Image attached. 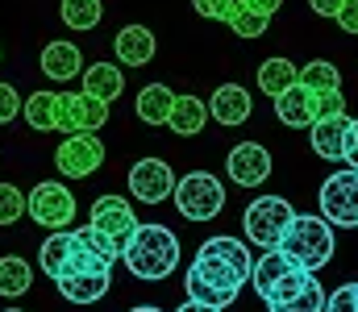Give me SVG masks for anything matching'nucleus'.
I'll use <instances>...</instances> for the list:
<instances>
[{"instance_id": "e433bc0d", "label": "nucleus", "mask_w": 358, "mask_h": 312, "mask_svg": "<svg viewBox=\"0 0 358 312\" xmlns=\"http://www.w3.org/2000/svg\"><path fill=\"white\" fill-rule=\"evenodd\" d=\"M338 25H342L346 34H358V0H346V4H342V13H338Z\"/></svg>"}, {"instance_id": "f8f14e48", "label": "nucleus", "mask_w": 358, "mask_h": 312, "mask_svg": "<svg viewBox=\"0 0 358 312\" xmlns=\"http://www.w3.org/2000/svg\"><path fill=\"white\" fill-rule=\"evenodd\" d=\"M225 171L238 188H259L271 175V150L263 142H238L225 158Z\"/></svg>"}, {"instance_id": "9d476101", "label": "nucleus", "mask_w": 358, "mask_h": 312, "mask_svg": "<svg viewBox=\"0 0 358 312\" xmlns=\"http://www.w3.org/2000/svg\"><path fill=\"white\" fill-rule=\"evenodd\" d=\"M104 121H108V104H100L88 92H59V129H63V138L96 133Z\"/></svg>"}, {"instance_id": "39448f33", "label": "nucleus", "mask_w": 358, "mask_h": 312, "mask_svg": "<svg viewBox=\"0 0 358 312\" xmlns=\"http://www.w3.org/2000/svg\"><path fill=\"white\" fill-rule=\"evenodd\" d=\"M176 208L187 221H213V216H221V208H225V188H221V179L208 175V171L183 175L176 184Z\"/></svg>"}, {"instance_id": "bb28decb", "label": "nucleus", "mask_w": 358, "mask_h": 312, "mask_svg": "<svg viewBox=\"0 0 358 312\" xmlns=\"http://www.w3.org/2000/svg\"><path fill=\"white\" fill-rule=\"evenodd\" d=\"M300 84L308 88V92H342V75H338V67L334 63H325V59H313V63H304V71H300Z\"/></svg>"}, {"instance_id": "72a5a7b5", "label": "nucleus", "mask_w": 358, "mask_h": 312, "mask_svg": "<svg viewBox=\"0 0 358 312\" xmlns=\"http://www.w3.org/2000/svg\"><path fill=\"white\" fill-rule=\"evenodd\" d=\"M308 279H313V275H308V271H292V275H287V279H283V283H279V288H275V292H271L267 300H263V304H279V300H287V296H296V292H300V288H304V283H308Z\"/></svg>"}, {"instance_id": "20e7f679", "label": "nucleus", "mask_w": 358, "mask_h": 312, "mask_svg": "<svg viewBox=\"0 0 358 312\" xmlns=\"http://www.w3.org/2000/svg\"><path fill=\"white\" fill-rule=\"evenodd\" d=\"M292 205L283 196H259L255 205L246 208L242 216V229H246V242L250 246H263V250H279L287 225H292Z\"/></svg>"}, {"instance_id": "dca6fc26", "label": "nucleus", "mask_w": 358, "mask_h": 312, "mask_svg": "<svg viewBox=\"0 0 358 312\" xmlns=\"http://www.w3.org/2000/svg\"><path fill=\"white\" fill-rule=\"evenodd\" d=\"M59 296L71 300V304H96L100 296H108L113 288V271H84V275H63L55 279Z\"/></svg>"}, {"instance_id": "f3484780", "label": "nucleus", "mask_w": 358, "mask_h": 312, "mask_svg": "<svg viewBox=\"0 0 358 312\" xmlns=\"http://www.w3.org/2000/svg\"><path fill=\"white\" fill-rule=\"evenodd\" d=\"M292 271H300V267H296V262H292V258H287L283 250H263V254L255 258L250 283H255V292H259V296L267 300L271 292H275V288H279V283H283V279L292 275Z\"/></svg>"}, {"instance_id": "f257e3e1", "label": "nucleus", "mask_w": 358, "mask_h": 312, "mask_svg": "<svg viewBox=\"0 0 358 312\" xmlns=\"http://www.w3.org/2000/svg\"><path fill=\"white\" fill-rule=\"evenodd\" d=\"M250 271H255L250 246L238 242V237H229V233H217V237H208L196 250V258L187 267V279H183V292H187L192 304L225 312L238 300V292L250 279Z\"/></svg>"}, {"instance_id": "ddd939ff", "label": "nucleus", "mask_w": 358, "mask_h": 312, "mask_svg": "<svg viewBox=\"0 0 358 312\" xmlns=\"http://www.w3.org/2000/svg\"><path fill=\"white\" fill-rule=\"evenodd\" d=\"M346 133H350V117L346 112H334V117H317L308 125V138H313V150L329 163H338L346 154Z\"/></svg>"}, {"instance_id": "a878e982", "label": "nucleus", "mask_w": 358, "mask_h": 312, "mask_svg": "<svg viewBox=\"0 0 358 312\" xmlns=\"http://www.w3.org/2000/svg\"><path fill=\"white\" fill-rule=\"evenodd\" d=\"M29 283H34V267H29L25 258H17V254L0 258V296L17 300V296L29 292Z\"/></svg>"}, {"instance_id": "79ce46f5", "label": "nucleus", "mask_w": 358, "mask_h": 312, "mask_svg": "<svg viewBox=\"0 0 358 312\" xmlns=\"http://www.w3.org/2000/svg\"><path fill=\"white\" fill-rule=\"evenodd\" d=\"M4 312H25V309H4Z\"/></svg>"}, {"instance_id": "473e14b6", "label": "nucleus", "mask_w": 358, "mask_h": 312, "mask_svg": "<svg viewBox=\"0 0 358 312\" xmlns=\"http://www.w3.org/2000/svg\"><path fill=\"white\" fill-rule=\"evenodd\" d=\"M325 312H358V283H342V288L325 300Z\"/></svg>"}, {"instance_id": "393cba45", "label": "nucleus", "mask_w": 358, "mask_h": 312, "mask_svg": "<svg viewBox=\"0 0 358 312\" xmlns=\"http://www.w3.org/2000/svg\"><path fill=\"white\" fill-rule=\"evenodd\" d=\"M21 117L29 121L34 133L59 129V92H34V96L25 101V108H21Z\"/></svg>"}, {"instance_id": "ea45409f", "label": "nucleus", "mask_w": 358, "mask_h": 312, "mask_svg": "<svg viewBox=\"0 0 358 312\" xmlns=\"http://www.w3.org/2000/svg\"><path fill=\"white\" fill-rule=\"evenodd\" d=\"M176 312H221V309H204V304H192V300H187V304H179Z\"/></svg>"}, {"instance_id": "9b49d317", "label": "nucleus", "mask_w": 358, "mask_h": 312, "mask_svg": "<svg viewBox=\"0 0 358 312\" xmlns=\"http://www.w3.org/2000/svg\"><path fill=\"white\" fill-rule=\"evenodd\" d=\"M92 229H100L104 237H113L121 250H125V242L138 233V212L134 205L125 200V196H100L96 205H92Z\"/></svg>"}, {"instance_id": "cd10ccee", "label": "nucleus", "mask_w": 358, "mask_h": 312, "mask_svg": "<svg viewBox=\"0 0 358 312\" xmlns=\"http://www.w3.org/2000/svg\"><path fill=\"white\" fill-rule=\"evenodd\" d=\"M59 8H63L59 17H63L71 29H80V34L96 29V25H100V17H104V4H100V0H63Z\"/></svg>"}, {"instance_id": "412c9836", "label": "nucleus", "mask_w": 358, "mask_h": 312, "mask_svg": "<svg viewBox=\"0 0 358 312\" xmlns=\"http://www.w3.org/2000/svg\"><path fill=\"white\" fill-rule=\"evenodd\" d=\"M71 254H76V229H55V233L42 242V250H38V267H42L50 279H59V275L67 271Z\"/></svg>"}, {"instance_id": "1a4fd4ad", "label": "nucleus", "mask_w": 358, "mask_h": 312, "mask_svg": "<svg viewBox=\"0 0 358 312\" xmlns=\"http://www.w3.org/2000/svg\"><path fill=\"white\" fill-rule=\"evenodd\" d=\"M176 171L171 163L163 158H138L129 167V192L142 200V205H163L167 196H176Z\"/></svg>"}, {"instance_id": "5701e85b", "label": "nucleus", "mask_w": 358, "mask_h": 312, "mask_svg": "<svg viewBox=\"0 0 358 312\" xmlns=\"http://www.w3.org/2000/svg\"><path fill=\"white\" fill-rule=\"evenodd\" d=\"M204 121H208V104L200 101V96H176V108H171V133L179 138H196L200 129H204Z\"/></svg>"}, {"instance_id": "6e6552de", "label": "nucleus", "mask_w": 358, "mask_h": 312, "mask_svg": "<svg viewBox=\"0 0 358 312\" xmlns=\"http://www.w3.org/2000/svg\"><path fill=\"white\" fill-rule=\"evenodd\" d=\"M55 167L63 179H88L104 167V142L96 133H71L55 150Z\"/></svg>"}, {"instance_id": "4468645a", "label": "nucleus", "mask_w": 358, "mask_h": 312, "mask_svg": "<svg viewBox=\"0 0 358 312\" xmlns=\"http://www.w3.org/2000/svg\"><path fill=\"white\" fill-rule=\"evenodd\" d=\"M250 112H255V104H250V92L242 84H221L208 96V117L217 125H242V121H250Z\"/></svg>"}, {"instance_id": "4c0bfd02", "label": "nucleus", "mask_w": 358, "mask_h": 312, "mask_svg": "<svg viewBox=\"0 0 358 312\" xmlns=\"http://www.w3.org/2000/svg\"><path fill=\"white\" fill-rule=\"evenodd\" d=\"M342 4H346V0H308V8H313L317 17H334V21H338Z\"/></svg>"}, {"instance_id": "c85d7f7f", "label": "nucleus", "mask_w": 358, "mask_h": 312, "mask_svg": "<svg viewBox=\"0 0 358 312\" xmlns=\"http://www.w3.org/2000/svg\"><path fill=\"white\" fill-rule=\"evenodd\" d=\"M325 292H321V283H317V275L296 292V296H287V300H279V304H271V312H325Z\"/></svg>"}, {"instance_id": "a211bd4d", "label": "nucleus", "mask_w": 358, "mask_h": 312, "mask_svg": "<svg viewBox=\"0 0 358 312\" xmlns=\"http://www.w3.org/2000/svg\"><path fill=\"white\" fill-rule=\"evenodd\" d=\"M275 112H279V121H283L287 129H304V125L317 121V96H313L304 84H296V88H287L283 96H275Z\"/></svg>"}, {"instance_id": "6ab92c4d", "label": "nucleus", "mask_w": 358, "mask_h": 312, "mask_svg": "<svg viewBox=\"0 0 358 312\" xmlns=\"http://www.w3.org/2000/svg\"><path fill=\"white\" fill-rule=\"evenodd\" d=\"M42 75L46 80H76L84 75V54L76 42H46L42 50Z\"/></svg>"}, {"instance_id": "c756f323", "label": "nucleus", "mask_w": 358, "mask_h": 312, "mask_svg": "<svg viewBox=\"0 0 358 312\" xmlns=\"http://www.w3.org/2000/svg\"><path fill=\"white\" fill-rule=\"evenodd\" d=\"M225 25H229L238 38H263V34H267V25H271V17H267V13H255L250 4H238V8H234V17H229Z\"/></svg>"}, {"instance_id": "f704fd0d", "label": "nucleus", "mask_w": 358, "mask_h": 312, "mask_svg": "<svg viewBox=\"0 0 358 312\" xmlns=\"http://www.w3.org/2000/svg\"><path fill=\"white\" fill-rule=\"evenodd\" d=\"M21 108H25V101L17 96V88H13V84H0V125L17 121V117H21Z\"/></svg>"}, {"instance_id": "4be33fe9", "label": "nucleus", "mask_w": 358, "mask_h": 312, "mask_svg": "<svg viewBox=\"0 0 358 312\" xmlns=\"http://www.w3.org/2000/svg\"><path fill=\"white\" fill-rule=\"evenodd\" d=\"M171 108H176V92H171L167 84H146V88L138 92V104H134V112H138L146 125H167V121H171Z\"/></svg>"}, {"instance_id": "2f4dec72", "label": "nucleus", "mask_w": 358, "mask_h": 312, "mask_svg": "<svg viewBox=\"0 0 358 312\" xmlns=\"http://www.w3.org/2000/svg\"><path fill=\"white\" fill-rule=\"evenodd\" d=\"M238 4H242V0H192V8H196L200 17H208V21H229Z\"/></svg>"}, {"instance_id": "b1692460", "label": "nucleus", "mask_w": 358, "mask_h": 312, "mask_svg": "<svg viewBox=\"0 0 358 312\" xmlns=\"http://www.w3.org/2000/svg\"><path fill=\"white\" fill-rule=\"evenodd\" d=\"M296 84H300V67H296L292 59H267V63L259 67V88L267 92L271 101L283 96V92L296 88Z\"/></svg>"}, {"instance_id": "7c9ffc66", "label": "nucleus", "mask_w": 358, "mask_h": 312, "mask_svg": "<svg viewBox=\"0 0 358 312\" xmlns=\"http://www.w3.org/2000/svg\"><path fill=\"white\" fill-rule=\"evenodd\" d=\"M25 208H29V196H25L17 184H0V225L21 221V216H25Z\"/></svg>"}, {"instance_id": "0eeeda50", "label": "nucleus", "mask_w": 358, "mask_h": 312, "mask_svg": "<svg viewBox=\"0 0 358 312\" xmlns=\"http://www.w3.org/2000/svg\"><path fill=\"white\" fill-rule=\"evenodd\" d=\"M25 216H34V221L46 225L50 233H55V229H71V216H76V196H71V188L59 184V179H42V184L29 192Z\"/></svg>"}, {"instance_id": "a19ab883", "label": "nucleus", "mask_w": 358, "mask_h": 312, "mask_svg": "<svg viewBox=\"0 0 358 312\" xmlns=\"http://www.w3.org/2000/svg\"><path fill=\"white\" fill-rule=\"evenodd\" d=\"M129 312H163V309H155V304H142V309H129Z\"/></svg>"}, {"instance_id": "f03ea898", "label": "nucleus", "mask_w": 358, "mask_h": 312, "mask_svg": "<svg viewBox=\"0 0 358 312\" xmlns=\"http://www.w3.org/2000/svg\"><path fill=\"white\" fill-rule=\"evenodd\" d=\"M121 262L129 267L134 279L159 283L179 267V237L167 225H138V233L121 250Z\"/></svg>"}, {"instance_id": "7ed1b4c3", "label": "nucleus", "mask_w": 358, "mask_h": 312, "mask_svg": "<svg viewBox=\"0 0 358 312\" xmlns=\"http://www.w3.org/2000/svg\"><path fill=\"white\" fill-rule=\"evenodd\" d=\"M279 250L300 267V271H308V275H317L329 258H334V225L325 221V216H292V225H287V233H283V242H279Z\"/></svg>"}, {"instance_id": "aec40b11", "label": "nucleus", "mask_w": 358, "mask_h": 312, "mask_svg": "<svg viewBox=\"0 0 358 312\" xmlns=\"http://www.w3.org/2000/svg\"><path fill=\"white\" fill-rule=\"evenodd\" d=\"M80 92L96 96L100 104H113L125 92V75H121L117 63H92V67H84V88Z\"/></svg>"}, {"instance_id": "2eb2a0df", "label": "nucleus", "mask_w": 358, "mask_h": 312, "mask_svg": "<svg viewBox=\"0 0 358 312\" xmlns=\"http://www.w3.org/2000/svg\"><path fill=\"white\" fill-rule=\"evenodd\" d=\"M113 50H117V63H121V67H146V63L155 59L159 42H155V34H150L146 25H125V29L113 38Z\"/></svg>"}, {"instance_id": "423d86ee", "label": "nucleus", "mask_w": 358, "mask_h": 312, "mask_svg": "<svg viewBox=\"0 0 358 312\" xmlns=\"http://www.w3.org/2000/svg\"><path fill=\"white\" fill-rule=\"evenodd\" d=\"M317 205H321V216L338 229H358V171L342 167L334 171L321 192H317Z\"/></svg>"}, {"instance_id": "c9c22d12", "label": "nucleus", "mask_w": 358, "mask_h": 312, "mask_svg": "<svg viewBox=\"0 0 358 312\" xmlns=\"http://www.w3.org/2000/svg\"><path fill=\"white\" fill-rule=\"evenodd\" d=\"M342 158H346V167H350V171H358V117L350 121V133H346V154H342Z\"/></svg>"}, {"instance_id": "58836bf2", "label": "nucleus", "mask_w": 358, "mask_h": 312, "mask_svg": "<svg viewBox=\"0 0 358 312\" xmlns=\"http://www.w3.org/2000/svg\"><path fill=\"white\" fill-rule=\"evenodd\" d=\"M242 4H250L255 13H267V17H275V13L283 8V0H242Z\"/></svg>"}]
</instances>
